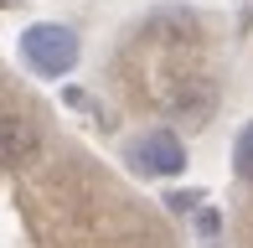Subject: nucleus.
<instances>
[{
	"label": "nucleus",
	"mask_w": 253,
	"mask_h": 248,
	"mask_svg": "<svg viewBox=\"0 0 253 248\" xmlns=\"http://www.w3.org/2000/svg\"><path fill=\"white\" fill-rule=\"evenodd\" d=\"M233 171L243 176V181H253V124L238 134V145H233Z\"/></svg>",
	"instance_id": "nucleus-4"
},
{
	"label": "nucleus",
	"mask_w": 253,
	"mask_h": 248,
	"mask_svg": "<svg viewBox=\"0 0 253 248\" xmlns=\"http://www.w3.org/2000/svg\"><path fill=\"white\" fill-rule=\"evenodd\" d=\"M134 165L150 171V176H181L186 171V145H181L170 129H150L140 145H134Z\"/></svg>",
	"instance_id": "nucleus-2"
},
{
	"label": "nucleus",
	"mask_w": 253,
	"mask_h": 248,
	"mask_svg": "<svg viewBox=\"0 0 253 248\" xmlns=\"http://www.w3.org/2000/svg\"><path fill=\"white\" fill-rule=\"evenodd\" d=\"M21 57L37 67L42 78H62V73L78 67V37L67 26H57V21L26 26V37H21Z\"/></svg>",
	"instance_id": "nucleus-1"
},
{
	"label": "nucleus",
	"mask_w": 253,
	"mask_h": 248,
	"mask_svg": "<svg viewBox=\"0 0 253 248\" xmlns=\"http://www.w3.org/2000/svg\"><path fill=\"white\" fill-rule=\"evenodd\" d=\"M37 155V129L21 114H0V171H16Z\"/></svg>",
	"instance_id": "nucleus-3"
}]
</instances>
